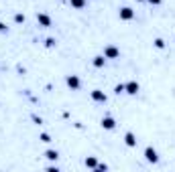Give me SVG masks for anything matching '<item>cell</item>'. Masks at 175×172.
I'll list each match as a JSON object with an SVG mask.
<instances>
[{
    "label": "cell",
    "instance_id": "obj_1",
    "mask_svg": "<svg viewBox=\"0 0 175 172\" xmlns=\"http://www.w3.org/2000/svg\"><path fill=\"white\" fill-rule=\"evenodd\" d=\"M104 57H106V59H118V57H120V51H118V47L108 45V47L104 49Z\"/></svg>",
    "mask_w": 175,
    "mask_h": 172
},
{
    "label": "cell",
    "instance_id": "obj_2",
    "mask_svg": "<svg viewBox=\"0 0 175 172\" xmlns=\"http://www.w3.org/2000/svg\"><path fill=\"white\" fill-rule=\"evenodd\" d=\"M118 16H120V20H132L134 18V10H132L130 6H124L118 10Z\"/></svg>",
    "mask_w": 175,
    "mask_h": 172
},
{
    "label": "cell",
    "instance_id": "obj_3",
    "mask_svg": "<svg viewBox=\"0 0 175 172\" xmlns=\"http://www.w3.org/2000/svg\"><path fill=\"white\" fill-rule=\"evenodd\" d=\"M139 83H136V81H129V83H124V91L126 93H130V95H136V93H139Z\"/></svg>",
    "mask_w": 175,
    "mask_h": 172
},
{
    "label": "cell",
    "instance_id": "obj_4",
    "mask_svg": "<svg viewBox=\"0 0 175 172\" xmlns=\"http://www.w3.org/2000/svg\"><path fill=\"white\" fill-rule=\"evenodd\" d=\"M102 128H104V130H114V128H116V122H114V118H110V115L102 118Z\"/></svg>",
    "mask_w": 175,
    "mask_h": 172
},
{
    "label": "cell",
    "instance_id": "obj_5",
    "mask_svg": "<svg viewBox=\"0 0 175 172\" xmlns=\"http://www.w3.org/2000/svg\"><path fill=\"white\" fill-rule=\"evenodd\" d=\"M145 158H147L149 162H157V160H159V156H157L155 148H147V150H145Z\"/></svg>",
    "mask_w": 175,
    "mask_h": 172
},
{
    "label": "cell",
    "instance_id": "obj_6",
    "mask_svg": "<svg viewBox=\"0 0 175 172\" xmlns=\"http://www.w3.org/2000/svg\"><path fill=\"white\" fill-rule=\"evenodd\" d=\"M37 23H39L41 24V27H51V18H49V16H47V14H43V12H41V14H37Z\"/></svg>",
    "mask_w": 175,
    "mask_h": 172
},
{
    "label": "cell",
    "instance_id": "obj_7",
    "mask_svg": "<svg viewBox=\"0 0 175 172\" xmlns=\"http://www.w3.org/2000/svg\"><path fill=\"white\" fill-rule=\"evenodd\" d=\"M67 85H69L71 89H79V77L78 75H69L67 77Z\"/></svg>",
    "mask_w": 175,
    "mask_h": 172
},
{
    "label": "cell",
    "instance_id": "obj_8",
    "mask_svg": "<svg viewBox=\"0 0 175 172\" xmlns=\"http://www.w3.org/2000/svg\"><path fill=\"white\" fill-rule=\"evenodd\" d=\"M92 99H94V101L104 103V101H106V93H104V91H100V89H96V91H92Z\"/></svg>",
    "mask_w": 175,
    "mask_h": 172
},
{
    "label": "cell",
    "instance_id": "obj_9",
    "mask_svg": "<svg viewBox=\"0 0 175 172\" xmlns=\"http://www.w3.org/2000/svg\"><path fill=\"white\" fill-rule=\"evenodd\" d=\"M124 144L130 146V148H134V146H136V136L132 134V132H129V134L124 136Z\"/></svg>",
    "mask_w": 175,
    "mask_h": 172
},
{
    "label": "cell",
    "instance_id": "obj_10",
    "mask_svg": "<svg viewBox=\"0 0 175 172\" xmlns=\"http://www.w3.org/2000/svg\"><path fill=\"white\" fill-rule=\"evenodd\" d=\"M104 63H106V57H104V55L94 57V67H104Z\"/></svg>",
    "mask_w": 175,
    "mask_h": 172
},
{
    "label": "cell",
    "instance_id": "obj_11",
    "mask_svg": "<svg viewBox=\"0 0 175 172\" xmlns=\"http://www.w3.org/2000/svg\"><path fill=\"white\" fill-rule=\"evenodd\" d=\"M45 158H47V160H57V158H59L57 150H47V152H45Z\"/></svg>",
    "mask_w": 175,
    "mask_h": 172
},
{
    "label": "cell",
    "instance_id": "obj_12",
    "mask_svg": "<svg viewBox=\"0 0 175 172\" xmlns=\"http://www.w3.org/2000/svg\"><path fill=\"white\" fill-rule=\"evenodd\" d=\"M86 166H88V168H96V166H98V160H96L94 156H90V158H86Z\"/></svg>",
    "mask_w": 175,
    "mask_h": 172
},
{
    "label": "cell",
    "instance_id": "obj_13",
    "mask_svg": "<svg viewBox=\"0 0 175 172\" xmlns=\"http://www.w3.org/2000/svg\"><path fill=\"white\" fill-rule=\"evenodd\" d=\"M69 2H71L74 8H84L86 6V0H69Z\"/></svg>",
    "mask_w": 175,
    "mask_h": 172
},
{
    "label": "cell",
    "instance_id": "obj_14",
    "mask_svg": "<svg viewBox=\"0 0 175 172\" xmlns=\"http://www.w3.org/2000/svg\"><path fill=\"white\" fill-rule=\"evenodd\" d=\"M155 47H157V49H163V47H165V41H163V38H157V41H155Z\"/></svg>",
    "mask_w": 175,
    "mask_h": 172
},
{
    "label": "cell",
    "instance_id": "obj_15",
    "mask_svg": "<svg viewBox=\"0 0 175 172\" xmlns=\"http://www.w3.org/2000/svg\"><path fill=\"white\" fill-rule=\"evenodd\" d=\"M114 91L118 93V95H120V93H124V83H120V85H116V89H114Z\"/></svg>",
    "mask_w": 175,
    "mask_h": 172
},
{
    "label": "cell",
    "instance_id": "obj_16",
    "mask_svg": "<svg viewBox=\"0 0 175 172\" xmlns=\"http://www.w3.org/2000/svg\"><path fill=\"white\" fill-rule=\"evenodd\" d=\"M14 20H16V23H25V16H23V14H16Z\"/></svg>",
    "mask_w": 175,
    "mask_h": 172
},
{
    "label": "cell",
    "instance_id": "obj_17",
    "mask_svg": "<svg viewBox=\"0 0 175 172\" xmlns=\"http://www.w3.org/2000/svg\"><path fill=\"white\" fill-rule=\"evenodd\" d=\"M45 45H47V47H55V38H47Z\"/></svg>",
    "mask_w": 175,
    "mask_h": 172
},
{
    "label": "cell",
    "instance_id": "obj_18",
    "mask_svg": "<svg viewBox=\"0 0 175 172\" xmlns=\"http://www.w3.org/2000/svg\"><path fill=\"white\" fill-rule=\"evenodd\" d=\"M41 142H51L49 140V134H41Z\"/></svg>",
    "mask_w": 175,
    "mask_h": 172
},
{
    "label": "cell",
    "instance_id": "obj_19",
    "mask_svg": "<svg viewBox=\"0 0 175 172\" xmlns=\"http://www.w3.org/2000/svg\"><path fill=\"white\" fill-rule=\"evenodd\" d=\"M151 4H161V0H149Z\"/></svg>",
    "mask_w": 175,
    "mask_h": 172
},
{
    "label": "cell",
    "instance_id": "obj_20",
    "mask_svg": "<svg viewBox=\"0 0 175 172\" xmlns=\"http://www.w3.org/2000/svg\"><path fill=\"white\" fill-rule=\"evenodd\" d=\"M0 31H6V24H2V23H0Z\"/></svg>",
    "mask_w": 175,
    "mask_h": 172
}]
</instances>
